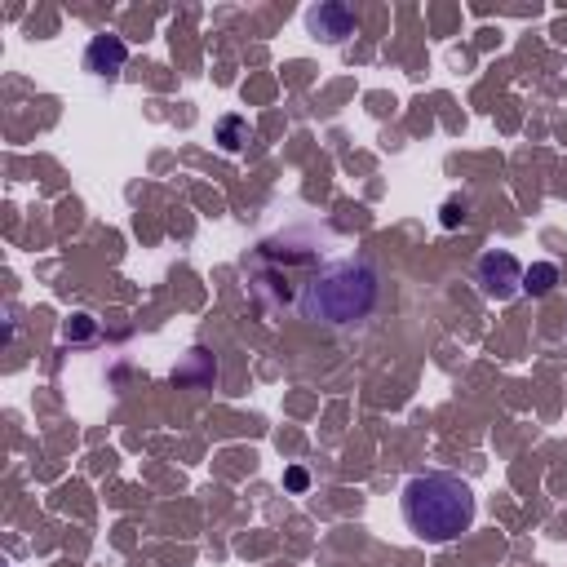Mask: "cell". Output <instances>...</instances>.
I'll return each instance as SVG.
<instances>
[{
	"label": "cell",
	"mask_w": 567,
	"mask_h": 567,
	"mask_svg": "<svg viewBox=\"0 0 567 567\" xmlns=\"http://www.w3.org/2000/svg\"><path fill=\"white\" fill-rule=\"evenodd\" d=\"M381 302V275L368 257H328L306 280L297 315L319 328H359Z\"/></svg>",
	"instance_id": "6da1fadb"
},
{
	"label": "cell",
	"mask_w": 567,
	"mask_h": 567,
	"mask_svg": "<svg viewBox=\"0 0 567 567\" xmlns=\"http://www.w3.org/2000/svg\"><path fill=\"white\" fill-rule=\"evenodd\" d=\"M399 505H404L408 532H417L430 545L457 541L461 532H470L474 514H479V497H474L470 483L457 479V474H443V470L408 479Z\"/></svg>",
	"instance_id": "7a4b0ae2"
},
{
	"label": "cell",
	"mask_w": 567,
	"mask_h": 567,
	"mask_svg": "<svg viewBox=\"0 0 567 567\" xmlns=\"http://www.w3.org/2000/svg\"><path fill=\"white\" fill-rule=\"evenodd\" d=\"M474 284L488 302H510L523 288V266L514 253H483L479 266H474Z\"/></svg>",
	"instance_id": "3957f363"
},
{
	"label": "cell",
	"mask_w": 567,
	"mask_h": 567,
	"mask_svg": "<svg viewBox=\"0 0 567 567\" xmlns=\"http://www.w3.org/2000/svg\"><path fill=\"white\" fill-rule=\"evenodd\" d=\"M129 63V45L120 36H94L85 49V71L98 80H116Z\"/></svg>",
	"instance_id": "277c9868"
},
{
	"label": "cell",
	"mask_w": 567,
	"mask_h": 567,
	"mask_svg": "<svg viewBox=\"0 0 567 567\" xmlns=\"http://www.w3.org/2000/svg\"><path fill=\"white\" fill-rule=\"evenodd\" d=\"M306 27H311L315 36L342 45L346 36H355V9H346V5H315L311 14H306Z\"/></svg>",
	"instance_id": "5b68a950"
},
{
	"label": "cell",
	"mask_w": 567,
	"mask_h": 567,
	"mask_svg": "<svg viewBox=\"0 0 567 567\" xmlns=\"http://www.w3.org/2000/svg\"><path fill=\"white\" fill-rule=\"evenodd\" d=\"M213 138H218L222 151H244L253 142V125L244 116H222L218 125H213Z\"/></svg>",
	"instance_id": "8992f818"
},
{
	"label": "cell",
	"mask_w": 567,
	"mask_h": 567,
	"mask_svg": "<svg viewBox=\"0 0 567 567\" xmlns=\"http://www.w3.org/2000/svg\"><path fill=\"white\" fill-rule=\"evenodd\" d=\"M554 284H559V266H554V262H532V266H523V293L545 297V293H554Z\"/></svg>",
	"instance_id": "52a82bcc"
},
{
	"label": "cell",
	"mask_w": 567,
	"mask_h": 567,
	"mask_svg": "<svg viewBox=\"0 0 567 567\" xmlns=\"http://www.w3.org/2000/svg\"><path fill=\"white\" fill-rule=\"evenodd\" d=\"M439 222L448 226V231H452V226H461V222H466V204L448 200V204H443V218H439Z\"/></svg>",
	"instance_id": "ba28073f"
},
{
	"label": "cell",
	"mask_w": 567,
	"mask_h": 567,
	"mask_svg": "<svg viewBox=\"0 0 567 567\" xmlns=\"http://www.w3.org/2000/svg\"><path fill=\"white\" fill-rule=\"evenodd\" d=\"M284 483H288V492H306V488H311V474H306L302 466H293L284 474Z\"/></svg>",
	"instance_id": "9c48e42d"
}]
</instances>
